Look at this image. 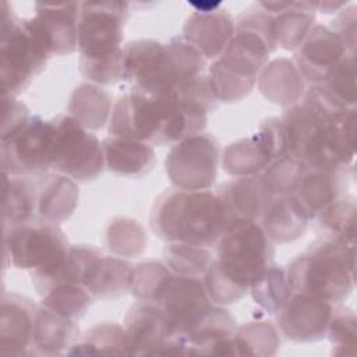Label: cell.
I'll list each match as a JSON object with an SVG mask.
<instances>
[{
    "instance_id": "1",
    "label": "cell",
    "mask_w": 357,
    "mask_h": 357,
    "mask_svg": "<svg viewBox=\"0 0 357 357\" xmlns=\"http://www.w3.org/2000/svg\"><path fill=\"white\" fill-rule=\"evenodd\" d=\"M206 120V116L187 109L176 89L148 92L130 88L112 109L109 134L165 146L202 132Z\"/></svg>"
},
{
    "instance_id": "2",
    "label": "cell",
    "mask_w": 357,
    "mask_h": 357,
    "mask_svg": "<svg viewBox=\"0 0 357 357\" xmlns=\"http://www.w3.org/2000/svg\"><path fill=\"white\" fill-rule=\"evenodd\" d=\"M215 247L216 258L202 278L213 304H230L243 298L275 255L273 241L258 220L231 222Z\"/></svg>"
},
{
    "instance_id": "3",
    "label": "cell",
    "mask_w": 357,
    "mask_h": 357,
    "mask_svg": "<svg viewBox=\"0 0 357 357\" xmlns=\"http://www.w3.org/2000/svg\"><path fill=\"white\" fill-rule=\"evenodd\" d=\"M276 47L273 15L265 10L243 13L231 40L209 68L218 100L236 102L248 95Z\"/></svg>"
},
{
    "instance_id": "4",
    "label": "cell",
    "mask_w": 357,
    "mask_h": 357,
    "mask_svg": "<svg viewBox=\"0 0 357 357\" xmlns=\"http://www.w3.org/2000/svg\"><path fill=\"white\" fill-rule=\"evenodd\" d=\"M229 225L222 201L211 190H166L151 213V227L159 238L202 248L215 247Z\"/></svg>"
},
{
    "instance_id": "5",
    "label": "cell",
    "mask_w": 357,
    "mask_h": 357,
    "mask_svg": "<svg viewBox=\"0 0 357 357\" xmlns=\"http://www.w3.org/2000/svg\"><path fill=\"white\" fill-rule=\"evenodd\" d=\"M286 271L294 291L339 304L354 289L356 245L318 238Z\"/></svg>"
},
{
    "instance_id": "6",
    "label": "cell",
    "mask_w": 357,
    "mask_h": 357,
    "mask_svg": "<svg viewBox=\"0 0 357 357\" xmlns=\"http://www.w3.org/2000/svg\"><path fill=\"white\" fill-rule=\"evenodd\" d=\"M6 254L18 269L31 271L38 294L57 284L68 255V241L59 223L32 216L4 226Z\"/></svg>"
},
{
    "instance_id": "7",
    "label": "cell",
    "mask_w": 357,
    "mask_h": 357,
    "mask_svg": "<svg viewBox=\"0 0 357 357\" xmlns=\"http://www.w3.org/2000/svg\"><path fill=\"white\" fill-rule=\"evenodd\" d=\"M0 18V77L3 96H17L40 74L52 46L36 20L17 18L7 1H1Z\"/></svg>"
},
{
    "instance_id": "8",
    "label": "cell",
    "mask_w": 357,
    "mask_h": 357,
    "mask_svg": "<svg viewBox=\"0 0 357 357\" xmlns=\"http://www.w3.org/2000/svg\"><path fill=\"white\" fill-rule=\"evenodd\" d=\"M50 120L53 124L52 169L78 183L98 178L106 167L98 137L71 116L60 114Z\"/></svg>"
},
{
    "instance_id": "9",
    "label": "cell",
    "mask_w": 357,
    "mask_h": 357,
    "mask_svg": "<svg viewBox=\"0 0 357 357\" xmlns=\"http://www.w3.org/2000/svg\"><path fill=\"white\" fill-rule=\"evenodd\" d=\"M3 172L11 176H39L53 165V124L31 114L17 127L1 132Z\"/></svg>"
},
{
    "instance_id": "10",
    "label": "cell",
    "mask_w": 357,
    "mask_h": 357,
    "mask_svg": "<svg viewBox=\"0 0 357 357\" xmlns=\"http://www.w3.org/2000/svg\"><path fill=\"white\" fill-rule=\"evenodd\" d=\"M127 15L126 1H81L78 20L81 57L102 59L120 53Z\"/></svg>"
},
{
    "instance_id": "11",
    "label": "cell",
    "mask_w": 357,
    "mask_h": 357,
    "mask_svg": "<svg viewBox=\"0 0 357 357\" xmlns=\"http://www.w3.org/2000/svg\"><path fill=\"white\" fill-rule=\"evenodd\" d=\"M219 145L199 132L174 144L166 156L165 167L170 181L181 190H209L218 173Z\"/></svg>"
},
{
    "instance_id": "12",
    "label": "cell",
    "mask_w": 357,
    "mask_h": 357,
    "mask_svg": "<svg viewBox=\"0 0 357 357\" xmlns=\"http://www.w3.org/2000/svg\"><path fill=\"white\" fill-rule=\"evenodd\" d=\"M155 304L166 318L169 337H185L213 305L202 278L176 273L169 278Z\"/></svg>"
},
{
    "instance_id": "13",
    "label": "cell",
    "mask_w": 357,
    "mask_h": 357,
    "mask_svg": "<svg viewBox=\"0 0 357 357\" xmlns=\"http://www.w3.org/2000/svg\"><path fill=\"white\" fill-rule=\"evenodd\" d=\"M335 304L293 291L276 312L278 328L293 342H315L326 336Z\"/></svg>"
},
{
    "instance_id": "14",
    "label": "cell",
    "mask_w": 357,
    "mask_h": 357,
    "mask_svg": "<svg viewBox=\"0 0 357 357\" xmlns=\"http://www.w3.org/2000/svg\"><path fill=\"white\" fill-rule=\"evenodd\" d=\"M347 53L342 40L331 28L315 24L296 49L293 63L301 78L312 85L324 84Z\"/></svg>"
},
{
    "instance_id": "15",
    "label": "cell",
    "mask_w": 357,
    "mask_h": 357,
    "mask_svg": "<svg viewBox=\"0 0 357 357\" xmlns=\"http://www.w3.org/2000/svg\"><path fill=\"white\" fill-rule=\"evenodd\" d=\"M205 57L184 38L170 39L160 56L155 75L145 84L131 86L139 91H174L204 74Z\"/></svg>"
},
{
    "instance_id": "16",
    "label": "cell",
    "mask_w": 357,
    "mask_h": 357,
    "mask_svg": "<svg viewBox=\"0 0 357 357\" xmlns=\"http://www.w3.org/2000/svg\"><path fill=\"white\" fill-rule=\"evenodd\" d=\"M38 305L26 296L3 293L0 317V354H33L32 333Z\"/></svg>"
},
{
    "instance_id": "17",
    "label": "cell",
    "mask_w": 357,
    "mask_h": 357,
    "mask_svg": "<svg viewBox=\"0 0 357 357\" xmlns=\"http://www.w3.org/2000/svg\"><path fill=\"white\" fill-rule=\"evenodd\" d=\"M223 204L230 223L238 219L259 220L275 197L261 173L236 177L215 191Z\"/></svg>"
},
{
    "instance_id": "18",
    "label": "cell",
    "mask_w": 357,
    "mask_h": 357,
    "mask_svg": "<svg viewBox=\"0 0 357 357\" xmlns=\"http://www.w3.org/2000/svg\"><path fill=\"white\" fill-rule=\"evenodd\" d=\"M130 356H156L169 339V326L160 308L152 303L134 304L124 319Z\"/></svg>"
},
{
    "instance_id": "19",
    "label": "cell",
    "mask_w": 357,
    "mask_h": 357,
    "mask_svg": "<svg viewBox=\"0 0 357 357\" xmlns=\"http://www.w3.org/2000/svg\"><path fill=\"white\" fill-rule=\"evenodd\" d=\"M81 1H42L35 4V20L46 33L56 56L70 54L78 47Z\"/></svg>"
},
{
    "instance_id": "20",
    "label": "cell",
    "mask_w": 357,
    "mask_h": 357,
    "mask_svg": "<svg viewBox=\"0 0 357 357\" xmlns=\"http://www.w3.org/2000/svg\"><path fill=\"white\" fill-rule=\"evenodd\" d=\"M234 35V21L225 8L192 13L184 25V39L205 59L219 57Z\"/></svg>"
},
{
    "instance_id": "21",
    "label": "cell",
    "mask_w": 357,
    "mask_h": 357,
    "mask_svg": "<svg viewBox=\"0 0 357 357\" xmlns=\"http://www.w3.org/2000/svg\"><path fill=\"white\" fill-rule=\"evenodd\" d=\"M276 145L266 128L259 130L251 137L238 139L226 146L223 152V169L231 176H252L261 173L271 162L279 158Z\"/></svg>"
},
{
    "instance_id": "22",
    "label": "cell",
    "mask_w": 357,
    "mask_h": 357,
    "mask_svg": "<svg viewBox=\"0 0 357 357\" xmlns=\"http://www.w3.org/2000/svg\"><path fill=\"white\" fill-rule=\"evenodd\" d=\"M236 332V321L231 314L213 304L185 337L195 354L238 356Z\"/></svg>"
},
{
    "instance_id": "23",
    "label": "cell",
    "mask_w": 357,
    "mask_h": 357,
    "mask_svg": "<svg viewBox=\"0 0 357 357\" xmlns=\"http://www.w3.org/2000/svg\"><path fill=\"white\" fill-rule=\"evenodd\" d=\"M344 170L305 167L293 195L301 202L311 219H315L325 208L343 197L349 185Z\"/></svg>"
},
{
    "instance_id": "24",
    "label": "cell",
    "mask_w": 357,
    "mask_h": 357,
    "mask_svg": "<svg viewBox=\"0 0 357 357\" xmlns=\"http://www.w3.org/2000/svg\"><path fill=\"white\" fill-rule=\"evenodd\" d=\"M261 226L273 243H290L300 238L311 220L301 202L293 195H275L261 216Z\"/></svg>"
},
{
    "instance_id": "25",
    "label": "cell",
    "mask_w": 357,
    "mask_h": 357,
    "mask_svg": "<svg viewBox=\"0 0 357 357\" xmlns=\"http://www.w3.org/2000/svg\"><path fill=\"white\" fill-rule=\"evenodd\" d=\"M78 335L79 326L75 319L38 305L32 333L33 354L54 356L67 353L75 344Z\"/></svg>"
},
{
    "instance_id": "26",
    "label": "cell",
    "mask_w": 357,
    "mask_h": 357,
    "mask_svg": "<svg viewBox=\"0 0 357 357\" xmlns=\"http://www.w3.org/2000/svg\"><path fill=\"white\" fill-rule=\"evenodd\" d=\"M78 197L73 178L60 173L39 174L36 216L54 223L64 222L75 211Z\"/></svg>"
},
{
    "instance_id": "27",
    "label": "cell",
    "mask_w": 357,
    "mask_h": 357,
    "mask_svg": "<svg viewBox=\"0 0 357 357\" xmlns=\"http://www.w3.org/2000/svg\"><path fill=\"white\" fill-rule=\"evenodd\" d=\"M105 166L117 174L128 177H141L155 165L156 156L153 146L123 137H107L102 142Z\"/></svg>"
},
{
    "instance_id": "28",
    "label": "cell",
    "mask_w": 357,
    "mask_h": 357,
    "mask_svg": "<svg viewBox=\"0 0 357 357\" xmlns=\"http://www.w3.org/2000/svg\"><path fill=\"white\" fill-rule=\"evenodd\" d=\"M132 266L119 257L99 254L92 259L82 286L93 298H112L130 290Z\"/></svg>"
},
{
    "instance_id": "29",
    "label": "cell",
    "mask_w": 357,
    "mask_h": 357,
    "mask_svg": "<svg viewBox=\"0 0 357 357\" xmlns=\"http://www.w3.org/2000/svg\"><path fill=\"white\" fill-rule=\"evenodd\" d=\"M38 176H11L3 172V222L17 223L36 216Z\"/></svg>"
},
{
    "instance_id": "30",
    "label": "cell",
    "mask_w": 357,
    "mask_h": 357,
    "mask_svg": "<svg viewBox=\"0 0 357 357\" xmlns=\"http://www.w3.org/2000/svg\"><path fill=\"white\" fill-rule=\"evenodd\" d=\"M165 43L155 39L131 40L123 47L121 79L138 86L148 82L156 73Z\"/></svg>"
},
{
    "instance_id": "31",
    "label": "cell",
    "mask_w": 357,
    "mask_h": 357,
    "mask_svg": "<svg viewBox=\"0 0 357 357\" xmlns=\"http://www.w3.org/2000/svg\"><path fill=\"white\" fill-rule=\"evenodd\" d=\"M261 92L279 105H293L301 98L303 78L293 61L279 59L268 64L259 79Z\"/></svg>"
},
{
    "instance_id": "32",
    "label": "cell",
    "mask_w": 357,
    "mask_h": 357,
    "mask_svg": "<svg viewBox=\"0 0 357 357\" xmlns=\"http://www.w3.org/2000/svg\"><path fill=\"white\" fill-rule=\"evenodd\" d=\"M315 21L312 1H289L287 7L273 15V29L276 45L286 50H296Z\"/></svg>"
},
{
    "instance_id": "33",
    "label": "cell",
    "mask_w": 357,
    "mask_h": 357,
    "mask_svg": "<svg viewBox=\"0 0 357 357\" xmlns=\"http://www.w3.org/2000/svg\"><path fill=\"white\" fill-rule=\"evenodd\" d=\"M356 198L343 195L325 208L315 219L321 238L356 245Z\"/></svg>"
},
{
    "instance_id": "34",
    "label": "cell",
    "mask_w": 357,
    "mask_h": 357,
    "mask_svg": "<svg viewBox=\"0 0 357 357\" xmlns=\"http://www.w3.org/2000/svg\"><path fill=\"white\" fill-rule=\"evenodd\" d=\"M109 92L91 84L77 86L71 95L68 112L78 123L88 130H98L105 126L112 113Z\"/></svg>"
},
{
    "instance_id": "35",
    "label": "cell",
    "mask_w": 357,
    "mask_h": 357,
    "mask_svg": "<svg viewBox=\"0 0 357 357\" xmlns=\"http://www.w3.org/2000/svg\"><path fill=\"white\" fill-rule=\"evenodd\" d=\"M293 291L286 268L273 262L268 264L250 286L252 300L268 314H276Z\"/></svg>"
},
{
    "instance_id": "36",
    "label": "cell",
    "mask_w": 357,
    "mask_h": 357,
    "mask_svg": "<svg viewBox=\"0 0 357 357\" xmlns=\"http://www.w3.org/2000/svg\"><path fill=\"white\" fill-rule=\"evenodd\" d=\"M68 354H127L128 343L124 326L114 322H102L88 329L81 342L75 343Z\"/></svg>"
},
{
    "instance_id": "37",
    "label": "cell",
    "mask_w": 357,
    "mask_h": 357,
    "mask_svg": "<svg viewBox=\"0 0 357 357\" xmlns=\"http://www.w3.org/2000/svg\"><path fill=\"white\" fill-rule=\"evenodd\" d=\"M93 296L78 283H61L42 296L39 305L78 321L92 304Z\"/></svg>"
},
{
    "instance_id": "38",
    "label": "cell",
    "mask_w": 357,
    "mask_h": 357,
    "mask_svg": "<svg viewBox=\"0 0 357 357\" xmlns=\"http://www.w3.org/2000/svg\"><path fill=\"white\" fill-rule=\"evenodd\" d=\"M163 259L173 273L195 278H204L213 261L209 248L183 243H167L163 248Z\"/></svg>"
},
{
    "instance_id": "39",
    "label": "cell",
    "mask_w": 357,
    "mask_h": 357,
    "mask_svg": "<svg viewBox=\"0 0 357 357\" xmlns=\"http://www.w3.org/2000/svg\"><path fill=\"white\" fill-rule=\"evenodd\" d=\"M172 275L173 272L163 262H141L132 266L130 291L138 301L155 304Z\"/></svg>"
},
{
    "instance_id": "40",
    "label": "cell",
    "mask_w": 357,
    "mask_h": 357,
    "mask_svg": "<svg viewBox=\"0 0 357 357\" xmlns=\"http://www.w3.org/2000/svg\"><path fill=\"white\" fill-rule=\"evenodd\" d=\"M238 356L275 354L280 344L278 329L272 322H247L236 332Z\"/></svg>"
},
{
    "instance_id": "41",
    "label": "cell",
    "mask_w": 357,
    "mask_h": 357,
    "mask_svg": "<svg viewBox=\"0 0 357 357\" xmlns=\"http://www.w3.org/2000/svg\"><path fill=\"white\" fill-rule=\"evenodd\" d=\"M305 167L301 162L284 155L271 162L261 174L273 195H286L296 191Z\"/></svg>"
},
{
    "instance_id": "42",
    "label": "cell",
    "mask_w": 357,
    "mask_h": 357,
    "mask_svg": "<svg viewBox=\"0 0 357 357\" xmlns=\"http://www.w3.org/2000/svg\"><path fill=\"white\" fill-rule=\"evenodd\" d=\"M356 324L357 319L353 310L339 308L333 311L326 331V335L333 346L332 354L356 356Z\"/></svg>"
},
{
    "instance_id": "43",
    "label": "cell",
    "mask_w": 357,
    "mask_h": 357,
    "mask_svg": "<svg viewBox=\"0 0 357 357\" xmlns=\"http://www.w3.org/2000/svg\"><path fill=\"white\" fill-rule=\"evenodd\" d=\"M356 53H347L333 68L324 85L347 109L356 105Z\"/></svg>"
},
{
    "instance_id": "44",
    "label": "cell",
    "mask_w": 357,
    "mask_h": 357,
    "mask_svg": "<svg viewBox=\"0 0 357 357\" xmlns=\"http://www.w3.org/2000/svg\"><path fill=\"white\" fill-rule=\"evenodd\" d=\"M107 244L119 255H135L142 251L145 236L135 220L120 218L109 226Z\"/></svg>"
},
{
    "instance_id": "45",
    "label": "cell",
    "mask_w": 357,
    "mask_h": 357,
    "mask_svg": "<svg viewBox=\"0 0 357 357\" xmlns=\"http://www.w3.org/2000/svg\"><path fill=\"white\" fill-rule=\"evenodd\" d=\"M121 54L102 57V59H84L79 57L81 74L96 84H113L121 79Z\"/></svg>"
},
{
    "instance_id": "46",
    "label": "cell",
    "mask_w": 357,
    "mask_h": 357,
    "mask_svg": "<svg viewBox=\"0 0 357 357\" xmlns=\"http://www.w3.org/2000/svg\"><path fill=\"white\" fill-rule=\"evenodd\" d=\"M356 7L346 6L333 21V28H331L339 36L349 53H356Z\"/></svg>"
},
{
    "instance_id": "47",
    "label": "cell",
    "mask_w": 357,
    "mask_h": 357,
    "mask_svg": "<svg viewBox=\"0 0 357 357\" xmlns=\"http://www.w3.org/2000/svg\"><path fill=\"white\" fill-rule=\"evenodd\" d=\"M315 11H321L325 14H331L335 11H340L343 7L347 6L346 1H312Z\"/></svg>"
},
{
    "instance_id": "48",
    "label": "cell",
    "mask_w": 357,
    "mask_h": 357,
    "mask_svg": "<svg viewBox=\"0 0 357 357\" xmlns=\"http://www.w3.org/2000/svg\"><path fill=\"white\" fill-rule=\"evenodd\" d=\"M188 4L195 8V13H202V14L212 13V11L220 8V6H222V3H219V1H216V3H212V1H201V3L199 1L198 3L188 1Z\"/></svg>"
}]
</instances>
